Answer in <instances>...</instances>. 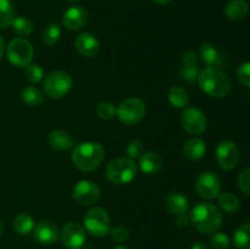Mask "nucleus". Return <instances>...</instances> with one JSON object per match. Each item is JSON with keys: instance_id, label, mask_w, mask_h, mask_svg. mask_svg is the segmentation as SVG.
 <instances>
[{"instance_id": "f257e3e1", "label": "nucleus", "mask_w": 250, "mask_h": 249, "mask_svg": "<svg viewBox=\"0 0 250 249\" xmlns=\"http://www.w3.org/2000/svg\"><path fill=\"white\" fill-rule=\"evenodd\" d=\"M190 222L195 228L204 234H212L219 231L222 226V214L217 207L211 203H199L190 211Z\"/></svg>"}, {"instance_id": "f03ea898", "label": "nucleus", "mask_w": 250, "mask_h": 249, "mask_svg": "<svg viewBox=\"0 0 250 249\" xmlns=\"http://www.w3.org/2000/svg\"><path fill=\"white\" fill-rule=\"evenodd\" d=\"M198 82L205 94L212 98H225L232 89L229 76L216 67H205L198 76Z\"/></svg>"}, {"instance_id": "7ed1b4c3", "label": "nucleus", "mask_w": 250, "mask_h": 249, "mask_svg": "<svg viewBox=\"0 0 250 249\" xmlns=\"http://www.w3.org/2000/svg\"><path fill=\"white\" fill-rule=\"evenodd\" d=\"M105 156L102 144L94 142L80 143L72 150V163L78 170L90 172L100 166Z\"/></svg>"}, {"instance_id": "20e7f679", "label": "nucleus", "mask_w": 250, "mask_h": 249, "mask_svg": "<svg viewBox=\"0 0 250 249\" xmlns=\"http://www.w3.org/2000/svg\"><path fill=\"white\" fill-rule=\"evenodd\" d=\"M137 164L129 158H116L107 164L105 175L114 185H127L137 176Z\"/></svg>"}, {"instance_id": "39448f33", "label": "nucleus", "mask_w": 250, "mask_h": 249, "mask_svg": "<svg viewBox=\"0 0 250 249\" xmlns=\"http://www.w3.org/2000/svg\"><path fill=\"white\" fill-rule=\"evenodd\" d=\"M72 78L65 71H53L44 81V92L51 99H61L70 92Z\"/></svg>"}, {"instance_id": "423d86ee", "label": "nucleus", "mask_w": 250, "mask_h": 249, "mask_svg": "<svg viewBox=\"0 0 250 249\" xmlns=\"http://www.w3.org/2000/svg\"><path fill=\"white\" fill-rule=\"evenodd\" d=\"M84 227L94 237H103L111 229L110 216L103 208L94 207L88 210L84 215Z\"/></svg>"}, {"instance_id": "0eeeda50", "label": "nucleus", "mask_w": 250, "mask_h": 249, "mask_svg": "<svg viewBox=\"0 0 250 249\" xmlns=\"http://www.w3.org/2000/svg\"><path fill=\"white\" fill-rule=\"evenodd\" d=\"M116 115L124 124L133 126L146 116V105L138 98H128L120 104L116 109Z\"/></svg>"}, {"instance_id": "6e6552de", "label": "nucleus", "mask_w": 250, "mask_h": 249, "mask_svg": "<svg viewBox=\"0 0 250 249\" xmlns=\"http://www.w3.org/2000/svg\"><path fill=\"white\" fill-rule=\"evenodd\" d=\"M7 59L19 67H27L33 60V46L27 39L15 38L7 45Z\"/></svg>"}, {"instance_id": "1a4fd4ad", "label": "nucleus", "mask_w": 250, "mask_h": 249, "mask_svg": "<svg viewBox=\"0 0 250 249\" xmlns=\"http://www.w3.org/2000/svg\"><path fill=\"white\" fill-rule=\"evenodd\" d=\"M100 188L97 183L89 180H82L73 187L72 197L78 204L90 207L100 200Z\"/></svg>"}, {"instance_id": "9d476101", "label": "nucleus", "mask_w": 250, "mask_h": 249, "mask_svg": "<svg viewBox=\"0 0 250 249\" xmlns=\"http://www.w3.org/2000/svg\"><path fill=\"white\" fill-rule=\"evenodd\" d=\"M221 181L215 172L205 171L198 176L195 181V190L198 195L204 199H215L220 194Z\"/></svg>"}, {"instance_id": "9b49d317", "label": "nucleus", "mask_w": 250, "mask_h": 249, "mask_svg": "<svg viewBox=\"0 0 250 249\" xmlns=\"http://www.w3.org/2000/svg\"><path fill=\"white\" fill-rule=\"evenodd\" d=\"M181 124L188 133L200 134L207 129L208 119L200 109L187 107L181 115Z\"/></svg>"}, {"instance_id": "f8f14e48", "label": "nucleus", "mask_w": 250, "mask_h": 249, "mask_svg": "<svg viewBox=\"0 0 250 249\" xmlns=\"http://www.w3.org/2000/svg\"><path fill=\"white\" fill-rule=\"evenodd\" d=\"M216 160L222 170H233L239 161V149L232 141H224L216 148Z\"/></svg>"}, {"instance_id": "ddd939ff", "label": "nucleus", "mask_w": 250, "mask_h": 249, "mask_svg": "<svg viewBox=\"0 0 250 249\" xmlns=\"http://www.w3.org/2000/svg\"><path fill=\"white\" fill-rule=\"evenodd\" d=\"M61 241L68 249H80L85 242V231L80 224L68 222L61 229Z\"/></svg>"}, {"instance_id": "4468645a", "label": "nucleus", "mask_w": 250, "mask_h": 249, "mask_svg": "<svg viewBox=\"0 0 250 249\" xmlns=\"http://www.w3.org/2000/svg\"><path fill=\"white\" fill-rule=\"evenodd\" d=\"M33 234L37 242L44 246H49L58 241L59 229L54 222L43 220L37 226H34Z\"/></svg>"}, {"instance_id": "2eb2a0df", "label": "nucleus", "mask_w": 250, "mask_h": 249, "mask_svg": "<svg viewBox=\"0 0 250 249\" xmlns=\"http://www.w3.org/2000/svg\"><path fill=\"white\" fill-rule=\"evenodd\" d=\"M88 21V12L82 6H71L62 15V24L70 31L81 29Z\"/></svg>"}, {"instance_id": "dca6fc26", "label": "nucleus", "mask_w": 250, "mask_h": 249, "mask_svg": "<svg viewBox=\"0 0 250 249\" xmlns=\"http://www.w3.org/2000/svg\"><path fill=\"white\" fill-rule=\"evenodd\" d=\"M75 46L82 56L92 58V56L97 55L98 51H99V41L94 34L84 32L76 38Z\"/></svg>"}, {"instance_id": "f3484780", "label": "nucleus", "mask_w": 250, "mask_h": 249, "mask_svg": "<svg viewBox=\"0 0 250 249\" xmlns=\"http://www.w3.org/2000/svg\"><path fill=\"white\" fill-rule=\"evenodd\" d=\"M199 56L203 62L207 65V67L220 68L226 62V59L222 55L221 51L211 43L203 44L199 51Z\"/></svg>"}, {"instance_id": "a211bd4d", "label": "nucleus", "mask_w": 250, "mask_h": 249, "mask_svg": "<svg viewBox=\"0 0 250 249\" xmlns=\"http://www.w3.org/2000/svg\"><path fill=\"white\" fill-rule=\"evenodd\" d=\"M165 207L171 215L178 216V215L187 214L189 210V203H188L187 197L182 193L171 192L166 197Z\"/></svg>"}, {"instance_id": "6ab92c4d", "label": "nucleus", "mask_w": 250, "mask_h": 249, "mask_svg": "<svg viewBox=\"0 0 250 249\" xmlns=\"http://www.w3.org/2000/svg\"><path fill=\"white\" fill-rule=\"evenodd\" d=\"M164 160L158 151H146L139 158V167L146 175H155L163 168Z\"/></svg>"}, {"instance_id": "aec40b11", "label": "nucleus", "mask_w": 250, "mask_h": 249, "mask_svg": "<svg viewBox=\"0 0 250 249\" xmlns=\"http://www.w3.org/2000/svg\"><path fill=\"white\" fill-rule=\"evenodd\" d=\"M207 153L205 142L200 138H190L183 145V155L190 161L200 160Z\"/></svg>"}, {"instance_id": "412c9836", "label": "nucleus", "mask_w": 250, "mask_h": 249, "mask_svg": "<svg viewBox=\"0 0 250 249\" xmlns=\"http://www.w3.org/2000/svg\"><path fill=\"white\" fill-rule=\"evenodd\" d=\"M48 143L54 150L63 151L72 146V138L67 132L62 131V129H55V131L50 132V134L48 136Z\"/></svg>"}, {"instance_id": "4be33fe9", "label": "nucleus", "mask_w": 250, "mask_h": 249, "mask_svg": "<svg viewBox=\"0 0 250 249\" xmlns=\"http://www.w3.org/2000/svg\"><path fill=\"white\" fill-rule=\"evenodd\" d=\"M249 12V5L244 0H231L225 7V14L232 21H241L247 17Z\"/></svg>"}, {"instance_id": "5701e85b", "label": "nucleus", "mask_w": 250, "mask_h": 249, "mask_svg": "<svg viewBox=\"0 0 250 249\" xmlns=\"http://www.w3.org/2000/svg\"><path fill=\"white\" fill-rule=\"evenodd\" d=\"M168 102L176 109H185L189 104V95L187 90L183 89L182 87L175 85L168 92Z\"/></svg>"}, {"instance_id": "b1692460", "label": "nucleus", "mask_w": 250, "mask_h": 249, "mask_svg": "<svg viewBox=\"0 0 250 249\" xmlns=\"http://www.w3.org/2000/svg\"><path fill=\"white\" fill-rule=\"evenodd\" d=\"M34 226H36L34 225V220L31 215L20 214L14 220L15 232L21 234V236H26V234L31 233L34 229Z\"/></svg>"}, {"instance_id": "393cba45", "label": "nucleus", "mask_w": 250, "mask_h": 249, "mask_svg": "<svg viewBox=\"0 0 250 249\" xmlns=\"http://www.w3.org/2000/svg\"><path fill=\"white\" fill-rule=\"evenodd\" d=\"M12 31L19 37H27L33 32V22L26 16L15 17L11 23Z\"/></svg>"}, {"instance_id": "a878e982", "label": "nucleus", "mask_w": 250, "mask_h": 249, "mask_svg": "<svg viewBox=\"0 0 250 249\" xmlns=\"http://www.w3.org/2000/svg\"><path fill=\"white\" fill-rule=\"evenodd\" d=\"M22 100L26 103L29 106H38V105L43 104L44 95L41 90L33 85H28V87L23 88L21 93Z\"/></svg>"}, {"instance_id": "bb28decb", "label": "nucleus", "mask_w": 250, "mask_h": 249, "mask_svg": "<svg viewBox=\"0 0 250 249\" xmlns=\"http://www.w3.org/2000/svg\"><path fill=\"white\" fill-rule=\"evenodd\" d=\"M15 19V7L10 0H0V29L11 26Z\"/></svg>"}, {"instance_id": "cd10ccee", "label": "nucleus", "mask_w": 250, "mask_h": 249, "mask_svg": "<svg viewBox=\"0 0 250 249\" xmlns=\"http://www.w3.org/2000/svg\"><path fill=\"white\" fill-rule=\"evenodd\" d=\"M217 202L220 208L229 214H233L239 209V199L232 193H220L217 195Z\"/></svg>"}, {"instance_id": "c85d7f7f", "label": "nucleus", "mask_w": 250, "mask_h": 249, "mask_svg": "<svg viewBox=\"0 0 250 249\" xmlns=\"http://www.w3.org/2000/svg\"><path fill=\"white\" fill-rule=\"evenodd\" d=\"M233 244L238 249H250V224H244L234 231Z\"/></svg>"}, {"instance_id": "c756f323", "label": "nucleus", "mask_w": 250, "mask_h": 249, "mask_svg": "<svg viewBox=\"0 0 250 249\" xmlns=\"http://www.w3.org/2000/svg\"><path fill=\"white\" fill-rule=\"evenodd\" d=\"M61 38V29L59 24L50 23L44 28L43 34H42V39H43L44 44L46 45H54L58 43Z\"/></svg>"}, {"instance_id": "7c9ffc66", "label": "nucleus", "mask_w": 250, "mask_h": 249, "mask_svg": "<svg viewBox=\"0 0 250 249\" xmlns=\"http://www.w3.org/2000/svg\"><path fill=\"white\" fill-rule=\"evenodd\" d=\"M97 115L100 120L109 121L116 115V107L110 102H103L97 106Z\"/></svg>"}, {"instance_id": "2f4dec72", "label": "nucleus", "mask_w": 250, "mask_h": 249, "mask_svg": "<svg viewBox=\"0 0 250 249\" xmlns=\"http://www.w3.org/2000/svg\"><path fill=\"white\" fill-rule=\"evenodd\" d=\"M210 246L212 249H229L231 246V241L227 234L221 232H215L210 238Z\"/></svg>"}, {"instance_id": "473e14b6", "label": "nucleus", "mask_w": 250, "mask_h": 249, "mask_svg": "<svg viewBox=\"0 0 250 249\" xmlns=\"http://www.w3.org/2000/svg\"><path fill=\"white\" fill-rule=\"evenodd\" d=\"M26 78L31 83H39L44 78V71L37 63H29L26 67Z\"/></svg>"}, {"instance_id": "72a5a7b5", "label": "nucleus", "mask_w": 250, "mask_h": 249, "mask_svg": "<svg viewBox=\"0 0 250 249\" xmlns=\"http://www.w3.org/2000/svg\"><path fill=\"white\" fill-rule=\"evenodd\" d=\"M127 155H128L129 159L134 160V159L141 158L144 154V143L139 139H133L128 143L126 148Z\"/></svg>"}, {"instance_id": "f704fd0d", "label": "nucleus", "mask_w": 250, "mask_h": 249, "mask_svg": "<svg viewBox=\"0 0 250 249\" xmlns=\"http://www.w3.org/2000/svg\"><path fill=\"white\" fill-rule=\"evenodd\" d=\"M237 78L246 87H250V61L241 63L237 68Z\"/></svg>"}, {"instance_id": "c9c22d12", "label": "nucleus", "mask_w": 250, "mask_h": 249, "mask_svg": "<svg viewBox=\"0 0 250 249\" xmlns=\"http://www.w3.org/2000/svg\"><path fill=\"white\" fill-rule=\"evenodd\" d=\"M238 187L246 194L250 195V167L244 168L238 176Z\"/></svg>"}, {"instance_id": "e433bc0d", "label": "nucleus", "mask_w": 250, "mask_h": 249, "mask_svg": "<svg viewBox=\"0 0 250 249\" xmlns=\"http://www.w3.org/2000/svg\"><path fill=\"white\" fill-rule=\"evenodd\" d=\"M199 67L194 66V67H189V66H183L181 68V77L183 78L187 82H194L198 80V76H199Z\"/></svg>"}, {"instance_id": "4c0bfd02", "label": "nucleus", "mask_w": 250, "mask_h": 249, "mask_svg": "<svg viewBox=\"0 0 250 249\" xmlns=\"http://www.w3.org/2000/svg\"><path fill=\"white\" fill-rule=\"evenodd\" d=\"M109 233L111 234V238L114 239V241L120 242V243H122V242H126L129 237L128 229L125 228V227H122V226L112 227V228L110 229Z\"/></svg>"}, {"instance_id": "58836bf2", "label": "nucleus", "mask_w": 250, "mask_h": 249, "mask_svg": "<svg viewBox=\"0 0 250 249\" xmlns=\"http://www.w3.org/2000/svg\"><path fill=\"white\" fill-rule=\"evenodd\" d=\"M182 61L185 63V66H189V67H194L198 66V55L197 53L192 50H188L186 53H183L182 55Z\"/></svg>"}, {"instance_id": "ea45409f", "label": "nucleus", "mask_w": 250, "mask_h": 249, "mask_svg": "<svg viewBox=\"0 0 250 249\" xmlns=\"http://www.w3.org/2000/svg\"><path fill=\"white\" fill-rule=\"evenodd\" d=\"M189 222H190V219L187 216V214L176 216V225H177V227H180V228H185V227H187L188 225H189Z\"/></svg>"}, {"instance_id": "a19ab883", "label": "nucleus", "mask_w": 250, "mask_h": 249, "mask_svg": "<svg viewBox=\"0 0 250 249\" xmlns=\"http://www.w3.org/2000/svg\"><path fill=\"white\" fill-rule=\"evenodd\" d=\"M192 249H211V248L204 243H195L194 246L192 247Z\"/></svg>"}, {"instance_id": "79ce46f5", "label": "nucleus", "mask_w": 250, "mask_h": 249, "mask_svg": "<svg viewBox=\"0 0 250 249\" xmlns=\"http://www.w3.org/2000/svg\"><path fill=\"white\" fill-rule=\"evenodd\" d=\"M4 51H5L4 41H2V38H1V37H0V59H1L2 55H4Z\"/></svg>"}, {"instance_id": "37998d69", "label": "nucleus", "mask_w": 250, "mask_h": 249, "mask_svg": "<svg viewBox=\"0 0 250 249\" xmlns=\"http://www.w3.org/2000/svg\"><path fill=\"white\" fill-rule=\"evenodd\" d=\"M154 1L156 2V4H160V5H165L167 4V2H170L171 0H154Z\"/></svg>"}, {"instance_id": "c03bdc74", "label": "nucleus", "mask_w": 250, "mask_h": 249, "mask_svg": "<svg viewBox=\"0 0 250 249\" xmlns=\"http://www.w3.org/2000/svg\"><path fill=\"white\" fill-rule=\"evenodd\" d=\"M2 232H4V224H2V221L0 220V236L2 234Z\"/></svg>"}, {"instance_id": "a18cd8bd", "label": "nucleus", "mask_w": 250, "mask_h": 249, "mask_svg": "<svg viewBox=\"0 0 250 249\" xmlns=\"http://www.w3.org/2000/svg\"><path fill=\"white\" fill-rule=\"evenodd\" d=\"M114 249H128V248H127V247H125V246H117L116 248H114Z\"/></svg>"}, {"instance_id": "49530a36", "label": "nucleus", "mask_w": 250, "mask_h": 249, "mask_svg": "<svg viewBox=\"0 0 250 249\" xmlns=\"http://www.w3.org/2000/svg\"><path fill=\"white\" fill-rule=\"evenodd\" d=\"M66 1H71V2H73V1H78V0H66Z\"/></svg>"}]
</instances>
